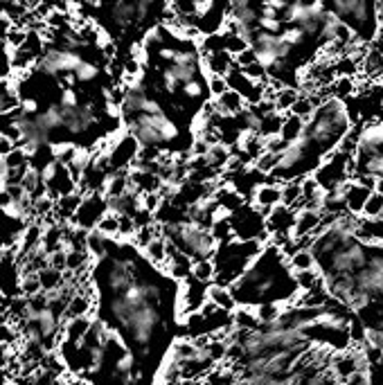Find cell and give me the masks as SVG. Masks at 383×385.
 Returning <instances> with one entry per match:
<instances>
[{
    "mask_svg": "<svg viewBox=\"0 0 383 385\" xmlns=\"http://www.w3.org/2000/svg\"><path fill=\"white\" fill-rule=\"evenodd\" d=\"M203 158L208 162V167L219 174L221 169H228L230 160H233V149L226 147L224 142H212V145H210V149H208V154Z\"/></svg>",
    "mask_w": 383,
    "mask_h": 385,
    "instance_id": "cell-11",
    "label": "cell"
},
{
    "mask_svg": "<svg viewBox=\"0 0 383 385\" xmlns=\"http://www.w3.org/2000/svg\"><path fill=\"white\" fill-rule=\"evenodd\" d=\"M294 223H296V210L277 205L266 215V232L273 237H287L294 232Z\"/></svg>",
    "mask_w": 383,
    "mask_h": 385,
    "instance_id": "cell-6",
    "label": "cell"
},
{
    "mask_svg": "<svg viewBox=\"0 0 383 385\" xmlns=\"http://www.w3.org/2000/svg\"><path fill=\"white\" fill-rule=\"evenodd\" d=\"M208 90H210V97L217 99L224 93H228V79L226 77H217V75H208Z\"/></svg>",
    "mask_w": 383,
    "mask_h": 385,
    "instance_id": "cell-21",
    "label": "cell"
},
{
    "mask_svg": "<svg viewBox=\"0 0 383 385\" xmlns=\"http://www.w3.org/2000/svg\"><path fill=\"white\" fill-rule=\"evenodd\" d=\"M329 12L338 20H342L354 34L356 43L368 48L375 43L381 34V20L377 3H366V0H338V3H327Z\"/></svg>",
    "mask_w": 383,
    "mask_h": 385,
    "instance_id": "cell-2",
    "label": "cell"
},
{
    "mask_svg": "<svg viewBox=\"0 0 383 385\" xmlns=\"http://www.w3.org/2000/svg\"><path fill=\"white\" fill-rule=\"evenodd\" d=\"M277 162H280V156H273V154H268V151H264V154L253 162V169L261 176H273V171L277 169Z\"/></svg>",
    "mask_w": 383,
    "mask_h": 385,
    "instance_id": "cell-17",
    "label": "cell"
},
{
    "mask_svg": "<svg viewBox=\"0 0 383 385\" xmlns=\"http://www.w3.org/2000/svg\"><path fill=\"white\" fill-rule=\"evenodd\" d=\"M120 226H122V219L115 217V215H110V212H108V215L102 221H99L97 232H99V235L108 237V239H113V237L120 235Z\"/></svg>",
    "mask_w": 383,
    "mask_h": 385,
    "instance_id": "cell-18",
    "label": "cell"
},
{
    "mask_svg": "<svg viewBox=\"0 0 383 385\" xmlns=\"http://www.w3.org/2000/svg\"><path fill=\"white\" fill-rule=\"evenodd\" d=\"M14 149V145H12V142H9L5 136H0V162H3L5 160V156L9 154V151H12ZM0 171H3V165H0ZM0 180H3V174H0Z\"/></svg>",
    "mask_w": 383,
    "mask_h": 385,
    "instance_id": "cell-24",
    "label": "cell"
},
{
    "mask_svg": "<svg viewBox=\"0 0 383 385\" xmlns=\"http://www.w3.org/2000/svg\"><path fill=\"white\" fill-rule=\"evenodd\" d=\"M379 7V20H381V29H383V3H377Z\"/></svg>",
    "mask_w": 383,
    "mask_h": 385,
    "instance_id": "cell-25",
    "label": "cell"
},
{
    "mask_svg": "<svg viewBox=\"0 0 383 385\" xmlns=\"http://www.w3.org/2000/svg\"><path fill=\"white\" fill-rule=\"evenodd\" d=\"M192 277H194L196 282L205 284V286H210V284H215L217 279V266L212 259H201V261H194L192 263Z\"/></svg>",
    "mask_w": 383,
    "mask_h": 385,
    "instance_id": "cell-16",
    "label": "cell"
},
{
    "mask_svg": "<svg viewBox=\"0 0 383 385\" xmlns=\"http://www.w3.org/2000/svg\"><path fill=\"white\" fill-rule=\"evenodd\" d=\"M163 237L174 243V246L187 255L192 261L201 259H212L219 250V241L212 237V232L208 228L198 226L194 221H183L178 226H167L163 228Z\"/></svg>",
    "mask_w": 383,
    "mask_h": 385,
    "instance_id": "cell-3",
    "label": "cell"
},
{
    "mask_svg": "<svg viewBox=\"0 0 383 385\" xmlns=\"http://www.w3.org/2000/svg\"><path fill=\"white\" fill-rule=\"evenodd\" d=\"M287 142L282 140L280 136H275V138H270V140H266V151L268 154H273V156H282L287 151Z\"/></svg>",
    "mask_w": 383,
    "mask_h": 385,
    "instance_id": "cell-23",
    "label": "cell"
},
{
    "mask_svg": "<svg viewBox=\"0 0 383 385\" xmlns=\"http://www.w3.org/2000/svg\"><path fill=\"white\" fill-rule=\"evenodd\" d=\"M255 64H257V55H255L253 48H248L246 52H241V55L235 57V66H237L239 70H246V68L255 66Z\"/></svg>",
    "mask_w": 383,
    "mask_h": 385,
    "instance_id": "cell-22",
    "label": "cell"
},
{
    "mask_svg": "<svg viewBox=\"0 0 383 385\" xmlns=\"http://www.w3.org/2000/svg\"><path fill=\"white\" fill-rule=\"evenodd\" d=\"M361 73L370 81H383V52L375 48H368V52L361 57Z\"/></svg>",
    "mask_w": 383,
    "mask_h": 385,
    "instance_id": "cell-10",
    "label": "cell"
},
{
    "mask_svg": "<svg viewBox=\"0 0 383 385\" xmlns=\"http://www.w3.org/2000/svg\"><path fill=\"white\" fill-rule=\"evenodd\" d=\"M208 302H212L219 311H226V313H235L239 309L230 286H224V284H217V282L208 286Z\"/></svg>",
    "mask_w": 383,
    "mask_h": 385,
    "instance_id": "cell-9",
    "label": "cell"
},
{
    "mask_svg": "<svg viewBox=\"0 0 383 385\" xmlns=\"http://www.w3.org/2000/svg\"><path fill=\"white\" fill-rule=\"evenodd\" d=\"M277 205H282V185L280 182H273V180L261 182L253 194V208L268 215V212L275 210Z\"/></svg>",
    "mask_w": 383,
    "mask_h": 385,
    "instance_id": "cell-7",
    "label": "cell"
},
{
    "mask_svg": "<svg viewBox=\"0 0 383 385\" xmlns=\"http://www.w3.org/2000/svg\"><path fill=\"white\" fill-rule=\"evenodd\" d=\"M203 68L208 75H217V77H228L233 70L237 68L235 66V57L228 55L226 50H221V52H212V55H203Z\"/></svg>",
    "mask_w": 383,
    "mask_h": 385,
    "instance_id": "cell-8",
    "label": "cell"
},
{
    "mask_svg": "<svg viewBox=\"0 0 383 385\" xmlns=\"http://www.w3.org/2000/svg\"><path fill=\"white\" fill-rule=\"evenodd\" d=\"M307 129V122L300 119L296 115H287L284 117V124H282V131H280V138L287 142V145H291V142H298L302 138V133H305Z\"/></svg>",
    "mask_w": 383,
    "mask_h": 385,
    "instance_id": "cell-13",
    "label": "cell"
},
{
    "mask_svg": "<svg viewBox=\"0 0 383 385\" xmlns=\"http://www.w3.org/2000/svg\"><path fill=\"white\" fill-rule=\"evenodd\" d=\"M289 268H291V273H309V270H318L316 255H314V252H311V248H302V250H298L296 255L289 259Z\"/></svg>",
    "mask_w": 383,
    "mask_h": 385,
    "instance_id": "cell-14",
    "label": "cell"
},
{
    "mask_svg": "<svg viewBox=\"0 0 383 385\" xmlns=\"http://www.w3.org/2000/svg\"><path fill=\"white\" fill-rule=\"evenodd\" d=\"M18 108V93L7 79H0V117Z\"/></svg>",
    "mask_w": 383,
    "mask_h": 385,
    "instance_id": "cell-15",
    "label": "cell"
},
{
    "mask_svg": "<svg viewBox=\"0 0 383 385\" xmlns=\"http://www.w3.org/2000/svg\"><path fill=\"white\" fill-rule=\"evenodd\" d=\"M354 90H356L354 77H336V81L331 84V93H334V97H338V99L354 95Z\"/></svg>",
    "mask_w": 383,
    "mask_h": 385,
    "instance_id": "cell-19",
    "label": "cell"
},
{
    "mask_svg": "<svg viewBox=\"0 0 383 385\" xmlns=\"http://www.w3.org/2000/svg\"><path fill=\"white\" fill-rule=\"evenodd\" d=\"M230 223H233V232L237 241H264L268 237L266 215L259 212L257 208L248 205V203L230 215Z\"/></svg>",
    "mask_w": 383,
    "mask_h": 385,
    "instance_id": "cell-4",
    "label": "cell"
},
{
    "mask_svg": "<svg viewBox=\"0 0 383 385\" xmlns=\"http://www.w3.org/2000/svg\"><path fill=\"white\" fill-rule=\"evenodd\" d=\"M108 215V203H106V196L102 194H88L82 205H79V210L75 212L73 221L77 223L79 230H97L99 221H102L104 217Z\"/></svg>",
    "mask_w": 383,
    "mask_h": 385,
    "instance_id": "cell-5",
    "label": "cell"
},
{
    "mask_svg": "<svg viewBox=\"0 0 383 385\" xmlns=\"http://www.w3.org/2000/svg\"><path fill=\"white\" fill-rule=\"evenodd\" d=\"M122 124L143 151H163L183 138L178 124L167 115V110L131 115L122 119Z\"/></svg>",
    "mask_w": 383,
    "mask_h": 385,
    "instance_id": "cell-1",
    "label": "cell"
},
{
    "mask_svg": "<svg viewBox=\"0 0 383 385\" xmlns=\"http://www.w3.org/2000/svg\"><path fill=\"white\" fill-rule=\"evenodd\" d=\"M381 212H383V196L377 194V191H372L370 198H368V203H366V208H363L361 219L372 221V219H377V217L381 215Z\"/></svg>",
    "mask_w": 383,
    "mask_h": 385,
    "instance_id": "cell-20",
    "label": "cell"
},
{
    "mask_svg": "<svg viewBox=\"0 0 383 385\" xmlns=\"http://www.w3.org/2000/svg\"><path fill=\"white\" fill-rule=\"evenodd\" d=\"M356 235L363 239V241H383V212L377 217V219H361L359 217V223H356Z\"/></svg>",
    "mask_w": 383,
    "mask_h": 385,
    "instance_id": "cell-12",
    "label": "cell"
}]
</instances>
